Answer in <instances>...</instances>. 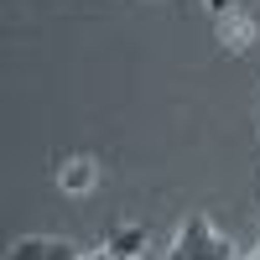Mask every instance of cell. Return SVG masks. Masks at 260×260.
I'll use <instances>...</instances> for the list:
<instances>
[{
	"label": "cell",
	"instance_id": "6da1fadb",
	"mask_svg": "<svg viewBox=\"0 0 260 260\" xmlns=\"http://www.w3.org/2000/svg\"><path fill=\"white\" fill-rule=\"evenodd\" d=\"M208 245H213V229H208L203 213H192L187 229H182V240H177V250H172L167 260H208Z\"/></svg>",
	"mask_w": 260,
	"mask_h": 260
},
{
	"label": "cell",
	"instance_id": "7a4b0ae2",
	"mask_svg": "<svg viewBox=\"0 0 260 260\" xmlns=\"http://www.w3.org/2000/svg\"><path fill=\"white\" fill-rule=\"evenodd\" d=\"M141 245H146V229H136V224H130V229H115V234H110V250H115V255H136Z\"/></svg>",
	"mask_w": 260,
	"mask_h": 260
},
{
	"label": "cell",
	"instance_id": "3957f363",
	"mask_svg": "<svg viewBox=\"0 0 260 260\" xmlns=\"http://www.w3.org/2000/svg\"><path fill=\"white\" fill-rule=\"evenodd\" d=\"M89 182H94V161H73V172L62 177V187H73V192H83Z\"/></svg>",
	"mask_w": 260,
	"mask_h": 260
},
{
	"label": "cell",
	"instance_id": "277c9868",
	"mask_svg": "<svg viewBox=\"0 0 260 260\" xmlns=\"http://www.w3.org/2000/svg\"><path fill=\"white\" fill-rule=\"evenodd\" d=\"M11 260H47V240H21L11 250Z\"/></svg>",
	"mask_w": 260,
	"mask_h": 260
},
{
	"label": "cell",
	"instance_id": "5b68a950",
	"mask_svg": "<svg viewBox=\"0 0 260 260\" xmlns=\"http://www.w3.org/2000/svg\"><path fill=\"white\" fill-rule=\"evenodd\" d=\"M208 260H234V250H229V240H219V234H213V245H208Z\"/></svg>",
	"mask_w": 260,
	"mask_h": 260
},
{
	"label": "cell",
	"instance_id": "8992f818",
	"mask_svg": "<svg viewBox=\"0 0 260 260\" xmlns=\"http://www.w3.org/2000/svg\"><path fill=\"white\" fill-rule=\"evenodd\" d=\"M47 260H78V250H73V245H52V240H47Z\"/></svg>",
	"mask_w": 260,
	"mask_h": 260
},
{
	"label": "cell",
	"instance_id": "52a82bcc",
	"mask_svg": "<svg viewBox=\"0 0 260 260\" xmlns=\"http://www.w3.org/2000/svg\"><path fill=\"white\" fill-rule=\"evenodd\" d=\"M234 6H240V0H208V11H213V16H229Z\"/></svg>",
	"mask_w": 260,
	"mask_h": 260
},
{
	"label": "cell",
	"instance_id": "ba28073f",
	"mask_svg": "<svg viewBox=\"0 0 260 260\" xmlns=\"http://www.w3.org/2000/svg\"><path fill=\"white\" fill-rule=\"evenodd\" d=\"M89 260H115V250H99V255H89Z\"/></svg>",
	"mask_w": 260,
	"mask_h": 260
},
{
	"label": "cell",
	"instance_id": "9c48e42d",
	"mask_svg": "<svg viewBox=\"0 0 260 260\" xmlns=\"http://www.w3.org/2000/svg\"><path fill=\"white\" fill-rule=\"evenodd\" d=\"M115 260H136V255H115Z\"/></svg>",
	"mask_w": 260,
	"mask_h": 260
}]
</instances>
